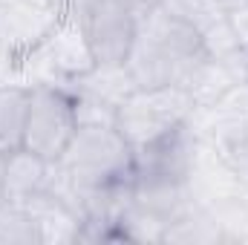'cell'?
I'll return each mask as SVG.
<instances>
[{"mask_svg":"<svg viewBox=\"0 0 248 245\" xmlns=\"http://www.w3.org/2000/svg\"><path fill=\"white\" fill-rule=\"evenodd\" d=\"M78 32L90 63L124 66L139 35V15L124 0H81Z\"/></svg>","mask_w":248,"mask_h":245,"instance_id":"cell-5","label":"cell"},{"mask_svg":"<svg viewBox=\"0 0 248 245\" xmlns=\"http://www.w3.org/2000/svg\"><path fill=\"white\" fill-rule=\"evenodd\" d=\"M211 49L205 32L162 3L139 15V35L124 63L136 90L182 87L196 90L211 66Z\"/></svg>","mask_w":248,"mask_h":245,"instance_id":"cell-1","label":"cell"},{"mask_svg":"<svg viewBox=\"0 0 248 245\" xmlns=\"http://www.w3.org/2000/svg\"><path fill=\"white\" fill-rule=\"evenodd\" d=\"M52 173V162L41 159L38 153L17 147L6 153V202H29L35 193H41Z\"/></svg>","mask_w":248,"mask_h":245,"instance_id":"cell-7","label":"cell"},{"mask_svg":"<svg viewBox=\"0 0 248 245\" xmlns=\"http://www.w3.org/2000/svg\"><path fill=\"white\" fill-rule=\"evenodd\" d=\"M0 202H6V153H0Z\"/></svg>","mask_w":248,"mask_h":245,"instance_id":"cell-12","label":"cell"},{"mask_svg":"<svg viewBox=\"0 0 248 245\" xmlns=\"http://www.w3.org/2000/svg\"><path fill=\"white\" fill-rule=\"evenodd\" d=\"M190 107H193V92L182 87L133 90L113 110V124L127 138V144L139 150L165 136L168 130L185 124Z\"/></svg>","mask_w":248,"mask_h":245,"instance_id":"cell-3","label":"cell"},{"mask_svg":"<svg viewBox=\"0 0 248 245\" xmlns=\"http://www.w3.org/2000/svg\"><path fill=\"white\" fill-rule=\"evenodd\" d=\"M29 87H0V153L23 147Z\"/></svg>","mask_w":248,"mask_h":245,"instance_id":"cell-8","label":"cell"},{"mask_svg":"<svg viewBox=\"0 0 248 245\" xmlns=\"http://www.w3.org/2000/svg\"><path fill=\"white\" fill-rule=\"evenodd\" d=\"M124 3H127V6H130L136 15H144V12H150V9H153L159 0H124Z\"/></svg>","mask_w":248,"mask_h":245,"instance_id":"cell-11","label":"cell"},{"mask_svg":"<svg viewBox=\"0 0 248 245\" xmlns=\"http://www.w3.org/2000/svg\"><path fill=\"white\" fill-rule=\"evenodd\" d=\"M58 165L72 184L78 205L81 193L133 179V147L113 122H81Z\"/></svg>","mask_w":248,"mask_h":245,"instance_id":"cell-2","label":"cell"},{"mask_svg":"<svg viewBox=\"0 0 248 245\" xmlns=\"http://www.w3.org/2000/svg\"><path fill=\"white\" fill-rule=\"evenodd\" d=\"M196 136L179 124L156 141L133 150V184L139 187H187L196 173Z\"/></svg>","mask_w":248,"mask_h":245,"instance_id":"cell-6","label":"cell"},{"mask_svg":"<svg viewBox=\"0 0 248 245\" xmlns=\"http://www.w3.org/2000/svg\"><path fill=\"white\" fill-rule=\"evenodd\" d=\"M202 3L222 15H246L248 12V0H202Z\"/></svg>","mask_w":248,"mask_h":245,"instance_id":"cell-10","label":"cell"},{"mask_svg":"<svg viewBox=\"0 0 248 245\" xmlns=\"http://www.w3.org/2000/svg\"><path fill=\"white\" fill-rule=\"evenodd\" d=\"M44 243L38 219L17 202H0V245Z\"/></svg>","mask_w":248,"mask_h":245,"instance_id":"cell-9","label":"cell"},{"mask_svg":"<svg viewBox=\"0 0 248 245\" xmlns=\"http://www.w3.org/2000/svg\"><path fill=\"white\" fill-rule=\"evenodd\" d=\"M44 3H46V6H58L61 0H44Z\"/></svg>","mask_w":248,"mask_h":245,"instance_id":"cell-13","label":"cell"},{"mask_svg":"<svg viewBox=\"0 0 248 245\" xmlns=\"http://www.w3.org/2000/svg\"><path fill=\"white\" fill-rule=\"evenodd\" d=\"M246 15H248V12H246Z\"/></svg>","mask_w":248,"mask_h":245,"instance_id":"cell-14","label":"cell"},{"mask_svg":"<svg viewBox=\"0 0 248 245\" xmlns=\"http://www.w3.org/2000/svg\"><path fill=\"white\" fill-rule=\"evenodd\" d=\"M81 124L78 98L58 84L29 87V107L23 127V147L46 162H61Z\"/></svg>","mask_w":248,"mask_h":245,"instance_id":"cell-4","label":"cell"}]
</instances>
